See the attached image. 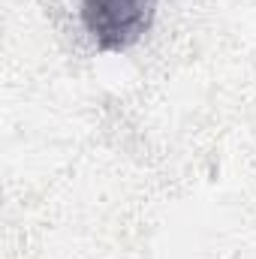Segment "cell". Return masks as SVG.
Segmentation results:
<instances>
[{
	"instance_id": "cell-1",
	"label": "cell",
	"mask_w": 256,
	"mask_h": 259,
	"mask_svg": "<svg viewBox=\"0 0 256 259\" xmlns=\"http://www.w3.org/2000/svg\"><path fill=\"white\" fill-rule=\"evenodd\" d=\"M84 33L100 52H127L154 24L157 0H75Z\"/></svg>"
}]
</instances>
